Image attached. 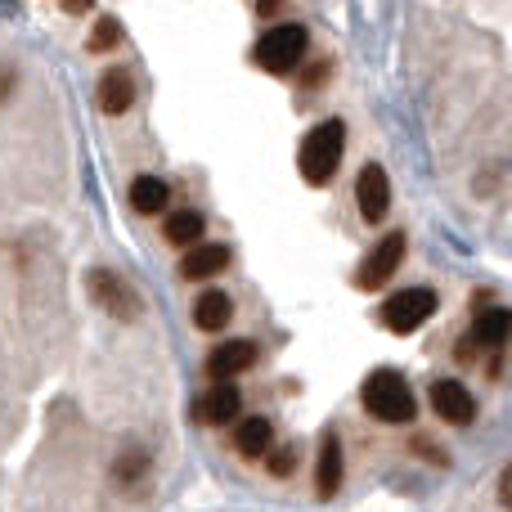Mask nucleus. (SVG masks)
Masks as SVG:
<instances>
[{"instance_id":"a211bd4d","label":"nucleus","mask_w":512,"mask_h":512,"mask_svg":"<svg viewBox=\"0 0 512 512\" xmlns=\"http://www.w3.org/2000/svg\"><path fill=\"white\" fill-rule=\"evenodd\" d=\"M203 230H207L203 212H171L162 234H167V243H176V248H189V243L203 239Z\"/></svg>"},{"instance_id":"423d86ee","label":"nucleus","mask_w":512,"mask_h":512,"mask_svg":"<svg viewBox=\"0 0 512 512\" xmlns=\"http://www.w3.org/2000/svg\"><path fill=\"white\" fill-rule=\"evenodd\" d=\"M400 261H405V234H387L378 248L364 256V265H360V274H355V283H360L364 292H378L382 283H387L391 274L400 270Z\"/></svg>"},{"instance_id":"4be33fe9","label":"nucleus","mask_w":512,"mask_h":512,"mask_svg":"<svg viewBox=\"0 0 512 512\" xmlns=\"http://www.w3.org/2000/svg\"><path fill=\"white\" fill-rule=\"evenodd\" d=\"M409 445H414V454H427L432 463H445V454L432 450V441H427V436H418V441H409Z\"/></svg>"},{"instance_id":"393cba45","label":"nucleus","mask_w":512,"mask_h":512,"mask_svg":"<svg viewBox=\"0 0 512 512\" xmlns=\"http://www.w3.org/2000/svg\"><path fill=\"white\" fill-rule=\"evenodd\" d=\"M274 9H283V0H256V14H274Z\"/></svg>"},{"instance_id":"a878e982","label":"nucleus","mask_w":512,"mask_h":512,"mask_svg":"<svg viewBox=\"0 0 512 512\" xmlns=\"http://www.w3.org/2000/svg\"><path fill=\"white\" fill-rule=\"evenodd\" d=\"M68 5V14H81V9H90V0H63Z\"/></svg>"},{"instance_id":"7ed1b4c3","label":"nucleus","mask_w":512,"mask_h":512,"mask_svg":"<svg viewBox=\"0 0 512 512\" xmlns=\"http://www.w3.org/2000/svg\"><path fill=\"white\" fill-rule=\"evenodd\" d=\"M301 54H306V27H297V23H279L274 32H265L256 41V63L265 72H274V77L297 68Z\"/></svg>"},{"instance_id":"9d476101","label":"nucleus","mask_w":512,"mask_h":512,"mask_svg":"<svg viewBox=\"0 0 512 512\" xmlns=\"http://www.w3.org/2000/svg\"><path fill=\"white\" fill-rule=\"evenodd\" d=\"M225 265H230V248L225 243H189L185 261H180V274L185 279H212V274H221Z\"/></svg>"},{"instance_id":"b1692460","label":"nucleus","mask_w":512,"mask_h":512,"mask_svg":"<svg viewBox=\"0 0 512 512\" xmlns=\"http://www.w3.org/2000/svg\"><path fill=\"white\" fill-rule=\"evenodd\" d=\"M9 95H14V77H9V72H0V104H5Z\"/></svg>"},{"instance_id":"1a4fd4ad","label":"nucleus","mask_w":512,"mask_h":512,"mask_svg":"<svg viewBox=\"0 0 512 512\" xmlns=\"http://www.w3.org/2000/svg\"><path fill=\"white\" fill-rule=\"evenodd\" d=\"M432 409L454 427H468L472 418H477V400H472V391L454 378H445V382L432 387Z\"/></svg>"},{"instance_id":"412c9836","label":"nucleus","mask_w":512,"mask_h":512,"mask_svg":"<svg viewBox=\"0 0 512 512\" xmlns=\"http://www.w3.org/2000/svg\"><path fill=\"white\" fill-rule=\"evenodd\" d=\"M292 459H297V454H292V450H279V459H274V454H270V472H279V477H288V472H292Z\"/></svg>"},{"instance_id":"6e6552de","label":"nucleus","mask_w":512,"mask_h":512,"mask_svg":"<svg viewBox=\"0 0 512 512\" xmlns=\"http://www.w3.org/2000/svg\"><path fill=\"white\" fill-rule=\"evenodd\" d=\"M239 409H243L239 387H230V378H216V387L207 391V396H198L194 418L203 427H225V423H234V418H239Z\"/></svg>"},{"instance_id":"f257e3e1","label":"nucleus","mask_w":512,"mask_h":512,"mask_svg":"<svg viewBox=\"0 0 512 512\" xmlns=\"http://www.w3.org/2000/svg\"><path fill=\"white\" fill-rule=\"evenodd\" d=\"M342 144H346V122H319L315 131L301 140V153H297V167H301V180L310 185H328L342 162Z\"/></svg>"},{"instance_id":"ddd939ff","label":"nucleus","mask_w":512,"mask_h":512,"mask_svg":"<svg viewBox=\"0 0 512 512\" xmlns=\"http://www.w3.org/2000/svg\"><path fill=\"white\" fill-rule=\"evenodd\" d=\"M135 104V77L126 68H113L104 72V81H99V108H104L108 117L126 113V108Z\"/></svg>"},{"instance_id":"39448f33","label":"nucleus","mask_w":512,"mask_h":512,"mask_svg":"<svg viewBox=\"0 0 512 512\" xmlns=\"http://www.w3.org/2000/svg\"><path fill=\"white\" fill-rule=\"evenodd\" d=\"M86 288L90 297L99 301V310H108L113 319H135L140 315V297L131 292V283L113 270H90L86 274Z\"/></svg>"},{"instance_id":"f3484780","label":"nucleus","mask_w":512,"mask_h":512,"mask_svg":"<svg viewBox=\"0 0 512 512\" xmlns=\"http://www.w3.org/2000/svg\"><path fill=\"white\" fill-rule=\"evenodd\" d=\"M234 315V301L225 297V292H203V297L194 301V324L203 328V333H221L225 324H230Z\"/></svg>"},{"instance_id":"aec40b11","label":"nucleus","mask_w":512,"mask_h":512,"mask_svg":"<svg viewBox=\"0 0 512 512\" xmlns=\"http://www.w3.org/2000/svg\"><path fill=\"white\" fill-rule=\"evenodd\" d=\"M144 463H149V459H144L140 450H135V454H122V459H117V468H113V477L122 481V486H131V481L144 472Z\"/></svg>"},{"instance_id":"dca6fc26","label":"nucleus","mask_w":512,"mask_h":512,"mask_svg":"<svg viewBox=\"0 0 512 512\" xmlns=\"http://www.w3.org/2000/svg\"><path fill=\"white\" fill-rule=\"evenodd\" d=\"M315 481H319V495L324 499H333L337 486H342V441H337V436H324V445H319Z\"/></svg>"},{"instance_id":"2eb2a0df","label":"nucleus","mask_w":512,"mask_h":512,"mask_svg":"<svg viewBox=\"0 0 512 512\" xmlns=\"http://www.w3.org/2000/svg\"><path fill=\"white\" fill-rule=\"evenodd\" d=\"M167 203H171L167 180H158V176H140V180H131V207H135L140 216H158V212H167Z\"/></svg>"},{"instance_id":"9b49d317","label":"nucleus","mask_w":512,"mask_h":512,"mask_svg":"<svg viewBox=\"0 0 512 512\" xmlns=\"http://www.w3.org/2000/svg\"><path fill=\"white\" fill-rule=\"evenodd\" d=\"M252 364H256L252 342H225L207 355V373H212V378H234V373H248Z\"/></svg>"},{"instance_id":"f03ea898","label":"nucleus","mask_w":512,"mask_h":512,"mask_svg":"<svg viewBox=\"0 0 512 512\" xmlns=\"http://www.w3.org/2000/svg\"><path fill=\"white\" fill-rule=\"evenodd\" d=\"M360 400L373 418H382V423H409V418H414V391H409V382L400 378L396 369L373 373V378L364 382Z\"/></svg>"},{"instance_id":"5701e85b","label":"nucleus","mask_w":512,"mask_h":512,"mask_svg":"<svg viewBox=\"0 0 512 512\" xmlns=\"http://www.w3.org/2000/svg\"><path fill=\"white\" fill-rule=\"evenodd\" d=\"M499 504L512 508V463L504 468V477H499Z\"/></svg>"},{"instance_id":"6ab92c4d","label":"nucleus","mask_w":512,"mask_h":512,"mask_svg":"<svg viewBox=\"0 0 512 512\" xmlns=\"http://www.w3.org/2000/svg\"><path fill=\"white\" fill-rule=\"evenodd\" d=\"M117 45H122V23L104 14V18L95 23V32H90V50H95V54H108V50H117Z\"/></svg>"},{"instance_id":"f8f14e48","label":"nucleus","mask_w":512,"mask_h":512,"mask_svg":"<svg viewBox=\"0 0 512 512\" xmlns=\"http://www.w3.org/2000/svg\"><path fill=\"white\" fill-rule=\"evenodd\" d=\"M512 337V310H499L490 301H481L477 324H472V342L477 346H504Z\"/></svg>"},{"instance_id":"0eeeda50","label":"nucleus","mask_w":512,"mask_h":512,"mask_svg":"<svg viewBox=\"0 0 512 512\" xmlns=\"http://www.w3.org/2000/svg\"><path fill=\"white\" fill-rule=\"evenodd\" d=\"M355 198H360L364 221L382 225V216H387V207H391V180H387V171H382L378 162H369V167L360 171V180H355Z\"/></svg>"},{"instance_id":"4468645a","label":"nucleus","mask_w":512,"mask_h":512,"mask_svg":"<svg viewBox=\"0 0 512 512\" xmlns=\"http://www.w3.org/2000/svg\"><path fill=\"white\" fill-rule=\"evenodd\" d=\"M234 445H239L243 459H261V454L274 445V427H270V418H256V414H252V418H239Z\"/></svg>"},{"instance_id":"20e7f679","label":"nucleus","mask_w":512,"mask_h":512,"mask_svg":"<svg viewBox=\"0 0 512 512\" xmlns=\"http://www.w3.org/2000/svg\"><path fill=\"white\" fill-rule=\"evenodd\" d=\"M432 315H436V292L432 288H405V292H396V297L382 301V324H387L391 333H414V328L427 324Z\"/></svg>"}]
</instances>
